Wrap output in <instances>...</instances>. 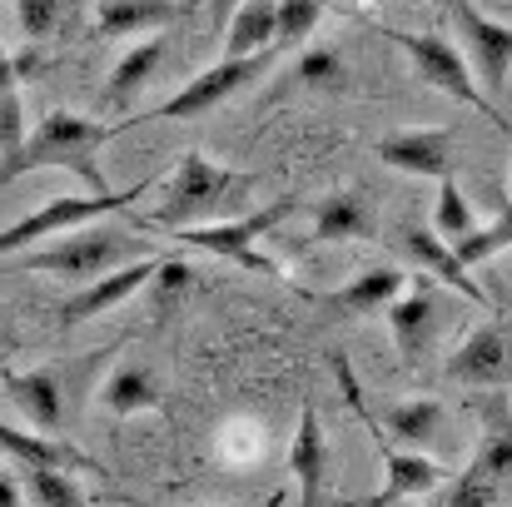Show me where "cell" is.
Segmentation results:
<instances>
[{
	"instance_id": "1",
	"label": "cell",
	"mask_w": 512,
	"mask_h": 507,
	"mask_svg": "<svg viewBox=\"0 0 512 507\" xmlns=\"http://www.w3.org/2000/svg\"><path fill=\"white\" fill-rule=\"evenodd\" d=\"M115 135H120L115 125H100V120L55 110V115H45V120L25 135V145L0 165V184H10V179L25 174V169H70V174L85 179L90 194H105V174L95 165V155H100Z\"/></svg>"
},
{
	"instance_id": "2",
	"label": "cell",
	"mask_w": 512,
	"mask_h": 507,
	"mask_svg": "<svg viewBox=\"0 0 512 507\" xmlns=\"http://www.w3.org/2000/svg\"><path fill=\"white\" fill-rule=\"evenodd\" d=\"M145 189H150V179H140V184H130V189H105V194H60V199H50L45 209L15 219L10 229H0V254H20V249H30V244H40V239H50V234H70V229H80V224H90V219H100V214L130 209Z\"/></svg>"
},
{
	"instance_id": "3",
	"label": "cell",
	"mask_w": 512,
	"mask_h": 507,
	"mask_svg": "<svg viewBox=\"0 0 512 507\" xmlns=\"http://www.w3.org/2000/svg\"><path fill=\"white\" fill-rule=\"evenodd\" d=\"M239 189V174L214 165L209 155L189 150L170 174V189L160 199V209L150 214L155 229H184V224H204V214H214L229 194Z\"/></svg>"
},
{
	"instance_id": "4",
	"label": "cell",
	"mask_w": 512,
	"mask_h": 507,
	"mask_svg": "<svg viewBox=\"0 0 512 507\" xmlns=\"http://www.w3.org/2000/svg\"><path fill=\"white\" fill-rule=\"evenodd\" d=\"M130 254H135V244L120 229H80V234L55 239L40 254H25L20 264L35 274H60V279H100V274L120 269Z\"/></svg>"
},
{
	"instance_id": "5",
	"label": "cell",
	"mask_w": 512,
	"mask_h": 507,
	"mask_svg": "<svg viewBox=\"0 0 512 507\" xmlns=\"http://www.w3.org/2000/svg\"><path fill=\"white\" fill-rule=\"evenodd\" d=\"M294 209H299L294 199H274V204H264L259 214L219 219V224H184V229H170V234L174 239H184V244H194V249H204V254H219V259H234V264H244V269L274 274V264L254 254V239L269 234L274 224H284Z\"/></svg>"
},
{
	"instance_id": "6",
	"label": "cell",
	"mask_w": 512,
	"mask_h": 507,
	"mask_svg": "<svg viewBox=\"0 0 512 507\" xmlns=\"http://www.w3.org/2000/svg\"><path fill=\"white\" fill-rule=\"evenodd\" d=\"M398 50H408V60H413V70L423 75V85H433V90H443L448 100H463V105H473V110H483L488 120H498L503 125V115L488 105V95H478V80H473V70H468V60H463V50L458 45H448L443 35H403V30H383Z\"/></svg>"
},
{
	"instance_id": "7",
	"label": "cell",
	"mask_w": 512,
	"mask_h": 507,
	"mask_svg": "<svg viewBox=\"0 0 512 507\" xmlns=\"http://www.w3.org/2000/svg\"><path fill=\"white\" fill-rule=\"evenodd\" d=\"M448 20H453V30L463 35V60H468V70L483 80L488 95H503L508 70H512V25L488 20L473 0H448Z\"/></svg>"
},
{
	"instance_id": "8",
	"label": "cell",
	"mask_w": 512,
	"mask_h": 507,
	"mask_svg": "<svg viewBox=\"0 0 512 507\" xmlns=\"http://www.w3.org/2000/svg\"><path fill=\"white\" fill-rule=\"evenodd\" d=\"M259 65H264V55H224L219 65H209L204 75H194L179 95H170L165 105H155V110H145V115H135L130 125H145V120H189V115H204V110H214L219 100H229L234 90H244L254 75H259Z\"/></svg>"
},
{
	"instance_id": "9",
	"label": "cell",
	"mask_w": 512,
	"mask_h": 507,
	"mask_svg": "<svg viewBox=\"0 0 512 507\" xmlns=\"http://www.w3.org/2000/svg\"><path fill=\"white\" fill-rule=\"evenodd\" d=\"M155 269H160V259H145V264H120V269H110L105 279H95L90 289L70 294V299L60 304V314H55V319H60V329H80V324L100 319L105 309H120L125 299H135L140 289H150Z\"/></svg>"
},
{
	"instance_id": "10",
	"label": "cell",
	"mask_w": 512,
	"mask_h": 507,
	"mask_svg": "<svg viewBox=\"0 0 512 507\" xmlns=\"http://www.w3.org/2000/svg\"><path fill=\"white\" fill-rule=\"evenodd\" d=\"M448 378L463 388H503L512 378V338L498 324H483L463 338V348L448 358Z\"/></svg>"
},
{
	"instance_id": "11",
	"label": "cell",
	"mask_w": 512,
	"mask_h": 507,
	"mask_svg": "<svg viewBox=\"0 0 512 507\" xmlns=\"http://www.w3.org/2000/svg\"><path fill=\"white\" fill-rule=\"evenodd\" d=\"M373 155L398 174H413V179H443L453 165V135L438 130V125H418V130H398L388 140L373 145Z\"/></svg>"
},
{
	"instance_id": "12",
	"label": "cell",
	"mask_w": 512,
	"mask_h": 507,
	"mask_svg": "<svg viewBox=\"0 0 512 507\" xmlns=\"http://www.w3.org/2000/svg\"><path fill=\"white\" fill-rule=\"evenodd\" d=\"M388 334L398 343V353H403V363L413 368L418 358H423V348H428V338H433V324H438V299H433V284L428 279H418V289H403L388 309Z\"/></svg>"
},
{
	"instance_id": "13",
	"label": "cell",
	"mask_w": 512,
	"mask_h": 507,
	"mask_svg": "<svg viewBox=\"0 0 512 507\" xmlns=\"http://www.w3.org/2000/svg\"><path fill=\"white\" fill-rule=\"evenodd\" d=\"M0 373H5V388H10V398L20 403V413L35 433H55L65 423V393H60V378L50 368H30V373L0 368Z\"/></svg>"
},
{
	"instance_id": "14",
	"label": "cell",
	"mask_w": 512,
	"mask_h": 507,
	"mask_svg": "<svg viewBox=\"0 0 512 507\" xmlns=\"http://www.w3.org/2000/svg\"><path fill=\"white\" fill-rule=\"evenodd\" d=\"M0 453L25 463V468H60V473H100L75 443H55L45 433H20L0 418Z\"/></svg>"
},
{
	"instance_id": "15",
	"label": "cell",
	"mask_w": 512,
	"mask_h": 507,
	"mask_svg": "<svg viewBox=\"0 0 512 507\" xmlns=\"http://www.w3.org/2000/svg\"><path fill=\"white\" fill-rule=\"evenodd\" d=\"M443 478H448V473H443L433 458L383 448V488H378V498H368V503L398 507L403 498H413V493H433V488H443Z\"/></svg>"
},
{
	"instance_id": "16",
	"label": "cell",
	"mask_w": 512,
	"mask_h": 507,
	"mask_svg": "<svg viewBox=\"0 0 512 507\" xmlns=\"http://www.w3.org/2000/svg\"><path fill=\"white\" fill-rule=\"evenodd\" d=\"M403 289H408V274L383 264V269H368L363 279H353L348 289H339V294L329 299V309H334V314H348V319H358V314H383Z\"/></svg>"
},
{
	"instance_id": "17",
	"label": "cell",
	"mask_w": 512,
	"mask_h": 507,
	"mask_svg": "<svg viewBox=\"0 0 512 507\" xmlns=\"http://www.w3.org/2000/svg\"><path fill=\"white\" fill-rule=\"evenodd\" d=\"M324 428H319V413L314 408H304V418H299V428H294V443H289V468H294V478H299V498L304 507L319 503V488H324Z\"/></svg>"
},
{
	"instance_id": "18",
	"label": "cell",
	"mask_w": 512,
	"mask_h": 507,
	"mask_svg": "<svg viewBox=\"0 0 512 507\" xmlns=\"http://www.w3.org/2000/svg\"><path fill=\"white\" fill-rule=\"evenodd\" d=\"M160 60H165V40H160V35L130 45V50L115 60L110 80H105V100H110V105H130V100L150 85V75L160 70Z\"/></svg>"
},
{
	"instance_id": "19",
	"label": "cell",
	"mask_w": 512,
	"mask_h": 507,
	"mask_svg": "<svg viewBox=\"0 0 512 507\" xmlns=\"http://www.w3.org/2000/svg\"><path fill=\"white\" fill-rule=\"evenodd\" d=\"M95 30L100 35H145V30H160L174 20V0H100L95 10Z\"/></svg>"
},
{
	"instance_id": "20",
	"label": "cell",
	"mask_w": 512,
	"mask_h": 507,
	"mask_svg": "<svg viewBox=\"0 0 512 507\" xmlns=\"http://www.w3.org/2000/svg\"><path fill=\"white\" fill-rule=\"evenodd\" d=\"M403 239H408V254H413V259H418V264H423V269H428L433 279H443V284H453L458 294H468V299L488 304V294H483V289L473 284V274H468V269H463V264H458V259L448 254V244H443V239H438L433 229H408Z\"/></svg>"
},
{
	"instance_id": "21",
	"label": "cell",
	"mask_w": 512,
	"mask_h": 507,
	"mask_svg": "<svg viewBox=\"0 0 512 507\" xmlns=\"http://www.w3.org/2000/svg\"><path fill=\"white\" fill-rule=\"evenodd\" d=\"M274 30H279L274 0H244V5L229 15L224 55H264V50L274 45Z\"/></svg>"
},
{
	"instance_id": "22",
	"label": "cell",
	"mask_w": 512,
	"mask_h": 507,
	"mask_svg": "<svg viewBox=\"0 0 512 507\" xmlns=\"http://www.w3.org/2000/svg\"><path fill=\"white\" fill-rule=\"evenodd\" d=\"M373 234V219L363 209L358 194H334L314 209V239L319 244H343V239H368Z\"/></svg>"
},
{
	"instance_id": "23",
	"label": "cell",
	"mask_w": 512,
	"mask_h": 507,
	"mask_svg": "<svg viewBox=\"0 0 512 507\" xmlns=\"http://www.w3.org/2000/svg\"><path fill=\"white\" fill-rule=\"evenodd\" d=\"M443 428V403L438 398H408L398 408H388V433L403 448H428Z\"/></svg>"
},
{
	"instance_id": "24",
	"label": "cell",
	"mask_w": 512,
	"mask_h": 507,
	"mask_svg": "<svg viewBox=\"0 0 512 507\" xmlns=\"http://www.w3.org/2000/svg\"><path fill=\"white\" fill-rule=\"evenodd\" d=\"M100 403H105L115 418H130V413L155 408V403H160V388H155V378H150L145 368H115L110 383H105V393H100Z\"/></svg>"
},
{
	"instance_id": "25",
	"label": "cell",
	"mask_w": 512,
	"mask_h": 507,
	"mask_svg": "<svg viewBox=\"0 0 512 507\" xmlns=\"http://www.w3.org/2000/svg\"><path fill=\"white\" fill-rule=\"evenodd\" d=\"M498 488H503V498L512 493V418L508 408H488V433H483V448H478V458H473Z\"/></svg>"
},
{
	"instance_id": "26",
	"label": "cell",
	"mask_w": 512,
	"mask_h": 507,
	"mask_svg": "<svg viewBox=\"0 0 512 507\" xmlns=\"http://www.w3.org/2000/svg\"><path fill=\"white\" fill-rule=\"evenodd\" d=\"M473 229H478L473 204L463 199L458 179H453V174H443V179H438V204H433V234H438L443 244H458V239H468Z\"/></svg>"
},
{
	"instance_id": "27",
	"label": "cell",
	"mask_w": 512,
	"mask_h": 507,
	"mask_svg": "<svg viewBox=\"0 0 512 507\" xmlns=\"http://www.w3.org/2000/svg\"><path fill=\"white\" fill-rule=\"evenodd\" d=\"M503 249H512V204L503 209V219L498 224H488V229H473L468 239H458V244H448V254L473 274L483 259H493V254H503Z\"/></svg>"
},
{
	"instance_id": "28",
	"label": "cell",
	"mask_w": 512,
	"mask_h": 507,
	"mask_svg": "<svg viewBox=\"0 0 512 507\" xmlns=\"http://www.w3.org/2000/svg\"><path fill=\"white\" fill-rule=\"evenodd\" d=\"M274 15H279L274 45H304V35L319 30L324 0H274Z\"/></svg>"
},
{
	"instance_id": "29",
	"label": "cell",
	"mask_w": 512,
	"mask_h": 507,
	"mask_svg": "<svg viewBox=\"0 0 512 507\" xmlns=\"http://www.w3.org/2000/svg\"><path fill=\"white\" fill-rule=\"evenodd\" d=\"M25 488H30L35 507H85V493L60 468H25Z\"/></svg>"
},
{
	"instance_id": "30",
	"label": "cell",
	"mask_w": 512,
	"mask_h": 507,
	"mask_svg": "<svg viewBox=\"0 0 512 507\" xmlns=\"http://www.w3.org/2000/svg\"><path fill=\"white\" fill-rule=\"evenodd\" d=\"M498 503H503V488H498L478 463H468V473L453 478L448 493L438 498V507H498Z\"/></svg>"
},
{
	"instance_id": "31",
	"label": "cell",
	"mask_w": 512,
	"mask_h": 507,
	"mask_svg": "<svg viewBox=\"0 0 512 507\" xmlns=\"http://www.w3.org/2000/svg\"><path fill=\"white\" fill-rule=\"evenodd\" d=\"M75 0H15V20L25 40H50L60 30V20L70 15Z\"/></svg>"
},
{
	"instance_id": "32",
	"label": "cell",
	"mask_w": 512,
	"mask_h": 507,
	"mask_svg": "<svg viewBox=\"0 0 512 507\" xmlns=\"http://www.w3.org/2000/svg\"><path fill=\"white\" fill-rule=\"evenodd\" d=\"M294 80L299 85H309V90H324V95H334L348 85V70H343V60L334 50H304V60L294 65Z\"/></svg>"
},
{
	"instance_id": "33",
	"label": "cell",
	"mask_w": 512,
	"mask_h": 507,
	"mask_svg": "<svg viewBox=\"0 0 512 507\" xmlns=\"http://www.w3.org/2000/svg\"><path fill=\"white\" fill-rule=\"evenodd\" d=\"M20 145H25V105H20V95L10 90V95H0V155L10 160ZM5 160H0V165H5Z\"/></svg>"
},
{
	"instance_id": "34",
	"label": "cell",
	"mask_w": 512,
	"mask_h": 507,
	"mask_svg": "<svg viewBox=\"0 0 512 507\" xmlns=\"http://www.w3.org/2000/svg\"><path fill=\"white\" fill-rule=\"evenodd\" d=\"M194 284V274L179 264V259H160V269H155V279H150V289H155V299L170 309V304H179L184 299V289Z\"/></svg>"
},
{
	"instance_id": "35",
	"label": "cell",
	"mask_w": 512,
	"mask_h": 507,
	"mask_svg": "<svg viewBox=\"0 0 512 507\" xmlns=\"http://www.w3.org/2000/svg\"><path fill=\"white\" fill-rule=\"evenodd\" d=\"M244 0H209V20H214V30H224V20L239 10Z\"/></svg>"
},
{
	"instance_id": "36",
	"label": "cell",
	"mask_w": 512,
	"mask_h": 507,
	"mask_svg": "<svg viewBox=\"0 0 512 507\" xmlns=\"http://www.w3.org/2000/svg\"><path fill=\"white\" fill-rule=\"evenodd\" d=\"M15 85H20V80H15V65H10V55L0 50V95H10Z\"/></svg>"
},
{
	"instance_id": "37",
	"label": "cell",
	"mask_w": 512,
	"mask_h": 507,
	"mask_svg": "<svg viewBox=\"0 0 512 507\" xmlns=\"http://www.w3.org/2000/svg\"><path fill=\"white\" fill-rule=\"evenodd\" d=\"M20 503V493H15V483L10 478H0V507H15Z\"/></svg>"
},
{
	"instance_id": "38",
	"label": "cell",
	"mask_w": 512,
	"mask_h": 507,
	"mask_svg": "<svg viewBox=\"0 0 512 507\" xmlns=\"http://www.w3.org/2000/svg\"><path fill=\"white\" fill-rule=\"evenodd\" d=\"M348 507H378V503H348Z\"/></svg>"
},
{
	"instance_id": "39",
	"label": "cell",
	"mask_w": 512,
	"mask_h": 507,
	"mask_svg": "<svg viewBox=\"0 0 512 507\" xmlns=\"http://www.w3.org/2000/svg\"><path fill=\"white\" fill-rule=\"evenodd\" d=\"M229 507H239V503H229Z\"/></svg>"
}]
</instances>
